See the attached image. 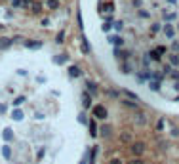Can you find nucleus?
<instances>
[{
	"mask_svg": "<svg viewBox=\"0 0 179 164\" xmlns=\"http://www.w3.org/2000/svg\"><path fill=\"white\" fill-rule=\"evenodd\" d=\"M145 143L143 141H135V143H132V153L135 155V156H141L143 153H145Z\"/></svg>",
	"mask_w": 179,
	"mask_h": 164,
	"instance_id": "f257e3e1",
	"label": "nucleus"
},
{
	"mask_svg": "<svg viewBox=\"0 0 179 164\" xmlns=\"http://www.w3.org/2000/svg\"><path fill=\"white\" fill-rule=\"evenodd\" d=\"M93 114L97 116V119H107V109H105L103 105H97V107L93 109Z\"/></svg>",
	"mask_w": 179,
	"mask_h": 164,
	"instance_id": "f03ea898",
	"label": "nucleus"
},
{
	"mask_svg": "<svg viewBox=\"0 0 179 164\" xmlns=\"http://www.w3.org/2000/svg\"><path fill=\"white\" fill-rule=\"evenodd\" d=\"M120 103H122L124 107H128V109H132V111H139L137 101H134V99H120Z\"/></svg>",
	"mask_w": 179,
	"mask_h": 164,
	"instance_id": "7ed1b4c3",
	"label": "nucleus"
},
{
	"mask_svg": "<svg viewBox=\"0 0 179 164\" xmlns=\"http://www.w3.org/2000/svg\"><path fill=\"white\" fill-rule=\"evenodd\" d=\"M135 122H137L139 126H145V124H147V116H145V113L135 111Z\"/></svg>",
	"mask_w": 179,
	"mask_h": 164,
	"instance_id": "20e7f679",
	"label": "nucleus"
},
{
	"mask_svg": "<svg viewBox=\"0 0 179 164\" xmlns=\"http://www.w3.org/2000/svg\"><path fill=\"white\" fill-rule=\"evenodd\" d=\"M12 38H6V36H0V50H8L12 46Z\"/></svg>",
	"mask_w": 179,
	"mask_h": 164,
	"instance_id": "39448f33",
	"label": "nucleus"
},
{
	"mask_svg": "<svg viewBox=\"0 0 179 164\" xmlns=\"http://www.w3.org/2000/svg\"><path fill=\"white\" fill-rule=\"evenodd\" d=\"M25 46H27L29 50H36V48H40V46H42V42H38V40H27V42H25Z\"/></svg>",
	"mask_w": 179,
	"mask_h": 164,
	"instance_id": "423d86ee",
	"label": "nucleus"
},
{
	"mask_svg": "<svg viewBox=\"0 0 179 164\" xmlns=\"http://www.w3.org/2000/svg\"><path fill=\"white\" fill-rule=\"evenodd\" d=\"M111 134H113V128L109 124H105L103 128H101V135H103V137H111Z\"/></svg>",
	"mask_w": 179,
	"mask_h": 164,
	"instance_id": "0eeeda50",
	"label": "nucleus"
},
{
	"mask_svg": "<svg viewBox=\"0 0 179 164\" xmlns=\"http://www.w3.org/2000/svg\"><path fill=\"white\" fill-rule=\"evenodd\" d=\"M130 139H132V134H130V132H122V134H120V141H122V143H128Z\"/></svg>",
	"mask_w": 179,
	"mask_h": 164,
	"instance_id": "6e6552de",
	"label": "nucleus"
},
{
	"mask_svg": "<svg viewBox=\"0 0 179 164\" xmlns=\"http://www.w3.org/2000/svg\"><path fill=\"white\" fill-rule=\"evenodd\" d=\"M4 139H6V141H12V139H13V132H12V128H6V130H4Z\"/></svg>",
	"mask_w": 179,
	"mask_h": 164,
	"instance_id": "1a4fd4ad",
	"label": "nucleus"
},
{
	"mask_svg": "<svg viewBox=\"0 0 179 164\" xmlns=\"http://www.w3.org/2000/svg\"><path fill=\"white\" fill-rule=\"evenodd\" d=\"M69 75H71V77H80V69H78V67H71V69H69Z\"/></svg>",
	"mask_w": 179,
	"mask_h": 164,
	"instance_id": "9d476101",
	"label": "nucleus"
},
{
	"mask_svg": "<svg viewBox=\"0 0 179 164\" xmlns=\"http://www.w3.org/2000/svg\"><path fill=\"white\" fill-rule=\"evenodd\" d=\"M57 6H59V0H48V8L50 10H57Z\"/></svg>",
	"mask_w": 179,
	"mask_h": 164,
	"instance_id": "9b49d317",
	"label": "nucleus"
},
{
	"mask_svg": "<svg viewBox=\"0 0 179 164\" xmlns=\"http://www.w3.org/2000/svg\"><path fill=\"white\" fill-rule=\"evenodd\" d=\"M82 103H84V107H86V109L92 105V98L88 96V93H84V98H82Z\"/></svg>",
	"mask_w": 179,
	"mask_h": 164,
	"instance_id": "f8f14e48",
	"label": "nucleus"
},
{
	"mask_svg": "<svg viewBox=\"0 0 179 164\" xmlns=\"http://www.w3.org/2000/svg\"><path fill=\"white\" fill-rule=\"evenodd\" d=\"M12 116H13V119H15V120H23V113H21L19 109H15V111L12 113Z\"/></svg>",
	"mask_w": 179,
	"mask_h": 164,
	"instance_id": "ddd939ff",
	"label": "nucleus"
},
{
	"mask_svg": "<svg viewBox=\"0 0 179 164\" xmlns=\"http://www.w3.org/2000/svg\"><path fill=\"white\" fill-rule=\"evenodd\" d=\"M164 33H166V36L171 38V36H173V27H171V25H166V27H164Z\"/></svg>",
	"mask_w": 179,
	"mask_h": 164,
	"instance_id": "4468645a",
	"label": "nucleus"
},
{
	"mask_svg": "<svg viewBox=\"0 0 179 164\" xmlns=\"http://www.w3.org/2000/svg\"><path fill=\"white\" fill-rule=\"evenodd\" d=\"M40 10H42V4L40 2H33V12L34 13H40Z\"/></svg>",
	"mask_w": 179,
	"mask_h": 164,
	"instance_id": "2eb2a0df",
	"label": "nucleus"
},
{
	"mask_svg": "<svg viewBox=\"0 0 179 164\" xmlns=\"http://www.w3.org/2000/svg\"><path fill=\"white\" fill-rule=\"evenodd\" d=\"M86 86H88V90H92V93H97V86H95L93 82H88Z\"/></svg>",
	"mask_w": 179,
	"mask_h": 164,
	"instance_id": "dca6fc26",
	"label": "nucleus"
},
{
	"mask_svg": "<svg viewBox=\"0 0 179 164\" xmlns=\"http://www.w3.org/2000/svg\"><path fill=\"white\" fill-rule=\"evenodd\" d=\"M2 155H4V158H10V156H12V151H10V147H4V149H2Z\"/></svg>",
	"mask_w": 179,
	"mask_h": 164,
	"instance_id": "f3484780",
	"label": "nucleus"
},
{
	"mask_svg": "<svg viewBox=\"0 0 179 164\" xmlns=\"http://www.w3.org/2000/svg\"><path fill=\"white\" fill-rule=\"evenodd\" d=\"M164 17H166L168 21H171V19H175V13H173V12H168V13L164 12Z\"/></svg>",
	"mask_w": 179,
	"mask_h": 164,
	"instance_id": "a211bd4d",
	"label": "nucleus"
},
{
	"mask_svg": "<svg viewBox=\"0 0 179 164\" xmlns=\"http://www.w3.org/2000/svg\"><path fill=\"white\" fill-rule=\"evenodd\" d=\"M12 6H13V8H19V6H23V0H12Z\"/></svg>",
	"mask_w": 179,
	"mask_h": 164,
	"instance_id": "6ab92c4d",
	"label": "nucleus"
},
{
	"mask_svg": "<svg viewBox=\"0 0 179 164\" xmlns=\"http://www.w3.org/2000/svg\"><path fill=\"white\" fill-rule=\"evenodd\" d=\"M170 61H171V65H179V57H177V56H171Z\"/></svg>",
	"mask_w": 179,
	"mask_h": 164,
	"instance_id": "aec40b11",
	"label": "nucleus"
},
{
	"mask_svg": "<svg viewBox=\"0 0 179 164\" xmlns=\"http://www.w3.org/2000/svg\"><path fill=\"white\" fill-rule=\"evenodd\" d=\"M156 54H158V56L166 54V48H164V46H158V48H156Z\"/></svg>",
	"mask_w": 179,
	"mask_h": 164,
	"instance_id": "412c9836",
	"label": "nucleus"
},
{
	"mask_svg": "<svg viewBox=\"0 0 179 164\" xmlns=\"http://www.w3.org/2000/svg\"><path fill=\"white\" fill-rule=\"evenodd\" d=\"M128 164H143V160L137 156V158H134V160H130V162H128Z\"/></svg>",
	"mask_w": 179,
	"mask_h": 164,
	"instance_id": "4be33fe9",
	"label": "nucleus"
},
{
	"mask_svg": "<svg viewBox=\"0 0 179 164\" xmlns=\"http://www.w3.org/2000/svg\"><path fill=\"white\" fill-rule=\"evenodd\" d=\"M90 130H92V134H93V135L97 134V132H95V122H93V120H90Z\"/></svg>",
	"mask_w": 179,
	"mask_h": 164,
	"instance_id": "5701e85b",
	"label": "nucleus"
},
{
	"mask_svg": "<svg viewBox=\"0 0 179 164\" xmlns=\"http://www.w3.org/2000/svg\"><path fill=\"white\" fill-rule=\"evenodd\" d=\"M158 29H160V25H158V23H155V25L150 27V31H152V33H158Z\"/></svg>",
	"mask_w": 179,
	"mask_h": 164,
	"instance_id": "b1692460",
	"label": "nucleus"
},
{
	"mask_svg": "<svg viewBox=\"0 0 179 164\" xmlns=\"http://www.w3.org/2000/svg\"><path fill=\"white\" fill-rule=\"evenodd\" d=\"M109 164H122V160H120V158H111Z\"/></svg>",
	"mask_w": 179,
	"mask_h": 164,
	"instance_id": "393cba45",
	"label": "nucleus"
},
{
	"mask_svg": "<svg viewBox=\"0 0 179 164\" xmlns=\"http://www.w3.org/2000/svg\"><path fill=\"white\" fill-rule=\"evenodd\" d=\"M65 59H67V57H65V56H61V57H55V59H54V61H55V63H63V61H65Z\"/></svg>",
	"mask_w": 179,
	"mask_h": 164,
	"instance_id": "a878e982",
	"label": "nucleus"
},
{
	"mask_svg": "<svg viewBox=\"0 0 179 164\" xmlns=\"http://www.w3.org/2000/svg\"><path fill=\"white\" fill-rule=\"evenodd\" d=\"M156 128H158V130H162V128H164V119H160V120H158V124H156Z\"/></svg>",
	"mask_w": 179,
	"mask_h": 164,
	"instance_id": "bb28decb",
	"label": "nucleus"
},
{
	"mask_svg": "<svg viewBox=\"0 0 179 164\" xmlns=\"http://www.w3.org/2000/svg\"><path fill=\"white\" fill-rule=\"evenodd\" d=\"M63 38H65V36H63V33H61V34L55 36V42H63Z\"/></svg>",
	"mask_w": 179,
	"mask_h": 164,
	"instance_id": "cd10ccee",
	"label": "nucleus"
},
{
	"mask_svg": "<svg viewBox=\"0 0 179 164\" xmlns=\"http://www.w3.org/2000/svg\"><path fill=\"white\" fill-rule=\"evenodd\" d=\"M23 101H25V98H17V99H15V105H19V103H23Z\"/></svg>",
	"mask_w": 179,
	"mask_h": 164,
	"instance_id": "c85d7f7f",
	"label": "nucleus"
},
{
	"mask_svg": "<svg viewBox=\"0 0 179 164\" xmlns=\"http://www.w3.org/2000/svg\"><path fill=\"white\" fill-rule=\"evenodd\" d=\"M175 50H177V52H179V42H175Z\"/></svg>",
	"mask_w": 179,
	"mask_h": 164,
	"instance_id": "c756f323",
	"label": "nucleus"
}]
</instances>
